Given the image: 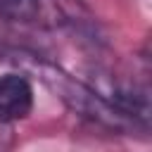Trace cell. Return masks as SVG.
<instances>
[{"mask_svg": "<svg viewBox=\"0 0 152 152\" xmlns=\"http://www.w3.org/2000/svg\"><path fill=\"white\" fill-rule=\"evenodd\" d=\"M31 59V71L38 74V78L52 90L57 93V97L71 109L76 112L78 116L97 124V126H104V128H112V131H126L131 128L133 124L128 119H124L100 93L97 88L83 83V81H76L74 76H69L64 69L45 62V59H38V55H26ZM135 128V126H133Z\"/></svg>", "mask_w": 152, "mask_h": 152, "instance_id": "6da1fadb", "label": "cell"}, {"mask_svg": "<svg viewBox=\"0 0 152 152\" xmlns=\"http://www.w3.org/2000/svg\"><path fill=\"white\" fill-rule=\"evenodd\" d=\"M33 109V86L26 74L10 71L0 76V119L14 124Z\"/></svg>", "mask_w": 152, "mask_h": 152, "instance_id": "7a4b0ae2", "label": "cell"}, {"mask_svg": "<svg viewBox=\"0 0 152 152\" xmlns=\"http://www.w3.org/2000/svg\"><path fill=\"white\" fill-rule=\"evenodd\" d=\"M50 0H0V19L12 24H38L48 17Z\"/></svg>", "mask_w": 152, "mask_h": 152, "instance_id": "3957f363", "label": "cell"}, {"mask_svg": "<svg viewBox=\"0 0 152 152\" xmlns=\"http://www.w3.org/2000/svg\"><path fill=\"white\" fill-rule=\"evenodd\" d=\"M14 145V128L10 121L0 119V152H7Z\"/></svg>", "mask_w": 152, "mask_h": 152, "instance_id": "277c9868", "label": "cell"}]
</instances>
